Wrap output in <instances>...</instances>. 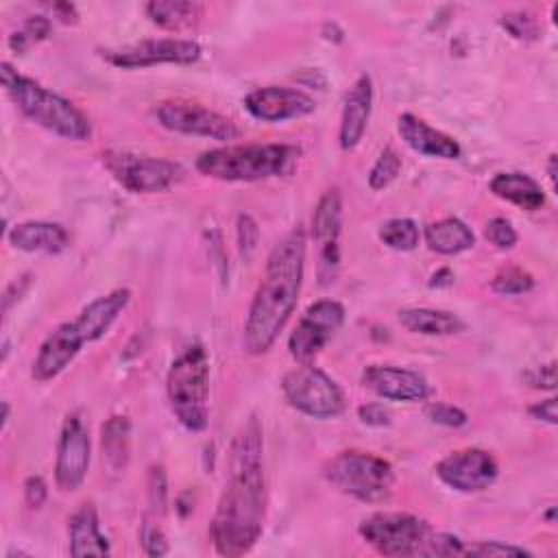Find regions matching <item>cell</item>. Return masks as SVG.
Returning <instances> with one entry per match:
<instances>
[{"instance_id": "obj_1", "label": "cell", "mask_w": 558, "mask_h": 558, "mask_svg": "<svg viewBox=\"0 0 558 558\" xmlns=\"http://www.w3.org/2000/svg\"><path fill=\"white\" fill-rule=\"evenodd\" d=\"M262 427L251 416L233 436L227 453V480L209 523L220 556H242L259 541L266 512Z\"/></svg>"}, {"instance_id": "obj_2", "label": "cell", "mask_w": 558, "mask_h": 558, "mask_svg": "<svg viewBox=\"0 0 558 558\" xmlns=\"http://www.w3.org/2000/svg\"><path fill=\"white\" fill-rule=\"evenodd\" d=\"M305 248L301 227L292 229L272 246L246 314L244 347L251 355L266 353L290 320L303 283Z\"/></svg>"}, {"instance_id": "obj_3", "label": "cell", "mask_w": 558, "mask_h": 558, "mask_svg": "<svg viewBox=\"0 0 558 558\" xmlns=\"http://www.w3.org/2000/svg\"><path fill=\"white\" fill-rule=\"evenodd\" d=\"M129 301H131L129 288L111 290L109 294L98 296L87 307H83L74 320H68L54 327L44 338L33 360L31 377L41 384L54 379L65 366H70V362L76 357V353L85 342H94L111 329V325L124 312Z\"/></svg>"}, {"instance_id": "obj_4", "label": "cell", "mask_w": 558, "mask_h": 558, "mask_svg": "<svg viewBox=\"0 0 558 558\" xmlns=\"http://www.w3.org/2000/svg\"><path fill=\"white\" fill-rule=\"evenodd\" d=\"M0 78L17 109L35 124L74 142H83L92 135L87 116L68 98L59 96L57 92L39 85L28 76L17 74L11 63L0 65Z\"/></svg>"}, {"instance_id": "obj_5", "label": "cell", "mask_w": 558, "mask_h": 558, "mask_svg": "<svg viewBox=\"0 0 558 558\" xmlns=\"http://www.w3.org/2000/svg\"><path fill=\"white\" fill-rule=\"evenodd\" d=\"M299 155L292 144H227L201 153L196 170L218 181H262L292 172Z\"/></svg>"}, {"instance_id": "obj_6", "label": "cell", "mask_w": 558, "mask_h": 558, "mask_svg": "<svg viewBox=\"0 0 558 558\" xmlns=\"http://www.w3.org/2000/svg\"><path fill=\"white\" fill-rule=\"evenodd\" d=\"M166 392L177 421L190 432H203L209 418V355L203 344L185 347L170 364Z\"/></svg>"}, {"instance_id": "obj_7", "label": "cell", "mask_w": 558, "mask_h": 558, "mask_svg": "<svg viewBox=\"0 0 558 558\" xmlns=\"http://www.w3.org/2000/svg\"><path fill=\"white\" fill-rule=\"evenodd\" d=\"M323 475L333 488L364 504L386 501L395 486L392 464L371 451L360 449L336 453L323 466Z\"/></svg>"}, {"instance_id": "obj_8", "label": "cell", "mask_w": 558, "mask_h": 558, "mask_svg": "<svg viewBox=\"0 0 558 558\" xmlns=\"http://www.w3.org/2000/svg\"><path fill=\"white\" fill-rule=\"evenodd\" d=\"M357 534L381 556H423L432 527L408 512H375L357 525Z\"/></svg>"}, {"instance_id": "obj_9", "label": "cell", "mask_w": 558, "mask_h": 558, "mask_svg": "<svg viewBox=\"0 0 558 558\" xmlns=\"http://www.w3.org/2000/svg\"><path fill=\"white\" fill-rule=\"evenodd\" d=\"M286 401L312 418H331L344 410V395L340 386L312 362L299 364L281 379Z\"/></svg>"}, {"instance_id": "obj_10", "label": "cell", "mask_w": 558, "mask_h": 558, "mask_svg": "<svg viewBox=\"0 0 558 558\" xmlns=\"http://www.w3.org/2000/svg\"><path fill=\"white\" fill-rule=\"evenodd\" d=\"M155 116L163 129L183 135H198L218 142H229L240 135V129L231 118L192 100H163L157 105Z\"/></svg>"}, {"instance_id": "obj_11", "label": "cell", "mask_w": 558, "mask_h": 558, "mask_svg": "<svg viewBox=\"0 0 558 558\" xmlns=\"http://www.w3.org/2000/svg\"><path fill=\"white\" fill-rule=\"evenodd\" d=\"M102 161L109 172L122 183V187L135 194L161 192L181 179V168L168 159L131 153H105Z\"/></svg>"}, {"instance_id": "obj_12", "label": "cell", "mask_w": 558, "mask_h": 558, "mask_svg": "<svg viewBox=\"0 0 558 558\" xmlns=\"http://www.w3.org/2000/svg\"><path fill=\"white\" fill-rule=\"evenodd\" d=\"M344 323V307L333 299L312 303L288 338L290 355L299 364L312 362Z\"/></svg>"}, {"instance_id": "obj_13", "label": "cell", "mask_w": 558, "mask_h": 558, "mask_svg": "<svg viewBox=\"0 0 558 558\" xmlns=\"http://www.w3.org/2000/svg\"><path fill=\"white\" fill-rule=\"evenodd\" d=\"M201 46L192 39L181 37H159V39H142L131 46L102 50V59L116 68L133 70V68H148L159 63H179L187 65L198 61Z\"/></svg>"}, {"instance_id": "obj_14", "label": "cell", "mask_w": 558, "mask_h": 558, "mask_svg": "<svg viewBox=\"0 0 558 558\" xmlns=\"http://www.w3.org/2000/svg\"><path fill=\"white\" fill-rule=\"evenodd\" d=\"M497 460L477 447L447 453L436 464V475L442 484L460 493H480L497 480Z\"/></svg>"}, {"instance_id": "obj_15", "label": "cell", "mask_w": 558, "mask_h": 558, "mask_svg": "<svg viewBox=\"0 0 558 558\" xmlns=\"http://www.w3.org/2000/svg\"><path fill=\"white\" fill-rule=\"evenodd\" d=\"M89 469V432L78 412H70L61 425L57 462H54V482L68 493L76 490Z\"/></svg>"}, {"instance_id": "obj_16", "label": "cell", "mask_w": 558, "mask_h": 558, "mask_svg": "<svg viewBox=\"0 0 558 558\" xmlns=\"http://www.w3.org/2000/svg\"><path fill=\"white\" fill-rule=\"evenodd\" d=\"M340 229H342V196L338 187H331L320 196L312 216V235L320 246L318 277L323 286L331 283L338 275Z\"/></svg>"}, {"instance_id": "obj_17", "label": "cell", "mask_w": 558, "mask_h": 558, "mask_svg": "<svg viewBox=\"0 0 558 558\" xmlns=\"http://www.w3.org/2000/svg\"><path fill=\"white\" fill-rule=\"evenodd\" d=\"M244 109L262 122H286L305 118L316 109V102L310 94L296 87H259L246 94Z\"/></svg>"}, {"instance_id": "obj_18", "label": "cell", "mask_w": 558, "mask_h": 558, "mask_svg": "<svg viewBox=\"0 0 558 558\" xmlns=\"http://www.w3.org/2000/svg\"><path fill=\"white\" fill-rule=\"evenodd\" d=\"M362 384L377 397L390 401H423L432 392L421 373L390 364L366 366L362 373Z\"/></svg>"}, {"instance_id": "obj_19", "label": "cell", "mask_w": 558, "mask_h": 558, "mask_svg": "<svg viewBox=\"0 0 558 558\" xmlns=\"http://www.w3.org/2000/svg\"><path fill=\"white\" fill-rule=\"evenodd\" d=\"M373 109V81L368 74H360L349 87L340 113L338 142L342 150H351L364 137L368 118Z\"/></svg>"}, {"instance_id": "obj_20", "label": "cell", "mask_w": 558, "mask_h": 558, "mask_svg": "<svg viewBox=\"0 0 558 558\" xmlns=\"http://www.w3.org/2000/svg\"><path fill=\"white\" fill-rule=\"evenodd\" d=\"M397 131H399L401 140L418 155L440 157V159H458L462 153L460 144L451 135L429 126L425 120H421L414 113H401L397 120Z\"/></svg>"}, {"instance_id": "obj_21", "label": "cell", "mask_w": 558, "mask_h": 558, "mask_svg": "<svg viewBox=\"0 0 558 558\" xmlns=\"http://www.w3.org/2000/svg\"><path fill=\"white\" fill-rule=\"evenodd\" d=\"M7 240L13 248L26 253H61L68 248V231L57 222L46 220H26L9 229Z\"/></svg>"}, {"instance_id": "obj_22", "label": "cell", "mask_w": 558, "mask_h": 558, "mask_svg": "<svg viewBox=\"0 0 558 558\" xmlns=\"http://www.w3.org/2000/svg\"><path fill=\"white\" fill-rule=\"evenodd\" d=\"M72 556H109V541L100 532L98 512L92 504H83L68 523Z\"/></svg>"}, {"instance_id": "obj_23", "label": "cell", "mask_w": 558, "mask_h": 558, "mask_svg": "<svg viewBox=\"0 0 558 558\" xmlns=\"http://www.w3.org/2000/svg\"><path fill=\"white\" fill-rule=\"evenodd\" d=\"M488 187L497 198L508 201L525 211H536L545 205L543 187L523 172H499L490 179Z\"/></svg>"}, {"instance_id": "obj_24", "label": "cell", "mask_w": 558, "mask_h": 558, "mask_svg": "<svg viewBox=\"0 0 558 558\" xmlns=\"http://www.w3.org/2000/svg\"><path fill=\"white\" fill-rule=\"evenodd\" d=\"M100 453L109 473L118 475L126 469L131 458V421L126 416H111L102 423Z\"/></svg>"}, {"instance_id": "obj_25", "label": "cell", "mask_w": 558, "mask_h": 558, "mask_svg": "<svg viewBox=\"0 0 558 558\" xmlns=\"http://www.w3.org/2000/svg\"><path fill=\"white\" fill-rule=\"evenodd\" d=\"M397 318L403 329L421 336H451L464 329V323L453 312L434 307H405Z\"/></svg>"}, {"instance_id": "obj_26", "label": "cell", "mask_w": 558, "mask_h": 558, "mask_svg": "<svg viewBox=\"0 0 558 558\" xmlns=\"http://www.w3.org/2000/svg\"><path fill=\"white\" fill-rule=\"evenodd\" d=\"M425 242L434 253L458 255L475 244L473 231L460 218H442L425 227Z\"/></svg>"}, {"instance_id": "obj_27", "label": "cell", "mask_w": 558, "mask_h": 558, "mask_svg": "<svg viewBox=\"0 0 558 558\" xmlns=\"http://www.w3.org/2000/svg\"><path fill=\"white\" fill-rule=\"evenodd\" d=\"M146 15L153 24L166 31H181L198 22L203 7L187 0H153L146 7Z\"/></svg>"}, {"instance_id": "obj_28", "label": "cell", "mask_w": 558, "mask_h": 558, "mask_svg": "<svg viewBox=\"0 0 558 558\" xmlns=\"http://www.w3.org/2000/svg\"><path fill=\"white\" fill-rule=\"evenodd\" d=\"M418 227L410 218H390L379 229V240L392 251H412L418 244Z\"/></svg>"}, {"instance_id": "obj_29", "label": "cell", "mask_w": 558, "mask_h": 558, "mask_svg": "<svg viewBox=\"0 0 558 558\" xmlns=\"http://www.w3.org/2000/svg\"><path fill=\"white\" fill-rule=\"evenodd\" d=\"M148 508L144 519L163 523V517L168 512V477L161 464H153L148 469Z\"/></svg>"}, {"instance_id": "obj_30", "label": "cell", "mask_w": 558, "mask_h": 558, "mask_svg": "<svg viewBox=\"0 0 558 558\" xmlns=\"http://www.w3.org/2000/svg\"><path fill=\"white\" fill-rule=\"evenodd\" d=\"M399 172H401V157L392 146H386L368 172V187L384 190L399 177Z\"/></svg>"}, {"instance_id": "obj_31", "label": "cell", "mask_w": 558, "mask_h": 558, "mask_svg": "<svg viewBox=\"0 0 558 558\" xmlns=\"http://www.w3.org/2000/svg\"><path fill=\"white\" fill-rule=\"evenodd\" d=\"M50 28H52V24H50V20H48L46 15H33V17H28V20L22 24V28H17L15 33H11L9 46H11V50H15V52H26L33 44L46 39L48 33H50Z\"/></svg>"}, {"instance_id": "obj_32", "label": "cell", "mask_w": 558, "mask_h": 558, "mask_svg": "<svg viewBox=\"0 0 558 558\" xmlns=\"http://www.w3.org/2000/svg\"><path fill=\"white\" fill-rule=\"evenodd\" d=\"M490 288L493 292L497 294H504V296H514V294H523V292H530L534 288V277L519 268V266H510V268H504L499 270L493 281H490Z\"/></svg>"}, {"instance_id": "obj_33", "label": "cell", "mask_w": 558, "mask_h": 558, "mask_svg": "<svg viewBox=\"0 0 558 558\" xmlns=\"http://www.w3.org/2000/svg\"><path fill=\"white\" fill-rule=\"evenodd\" d=\"M501 26L521 41H532L538 37V22L530 11H510L501 17Z\"/></svg>"}, {"instance_id": "obj_34", "label": "cell", "mask_w": 558, "mask_h": 558, "mask_svg": "<svg viewBox=\"0 0 558 558\" xmlns=\"http://www.w3.org/2000/svg\"><path fill=\"white\" fill-rule=\"evenodd\" d=\"M462 556H480V558H495V556H532V551L519 547V545H508L501 541H480L469 547H464Z\"/></svg>"}, {"instance_id": "obj_35", "label": "cell", "mask_w": 558, "mask_h": 558, "mask_svg": "<svg viewBox=\"0 0 558 558\" xmlns=\"http://www.w3.org/2000/svg\"><path fill=\"white\" fill-rule=\"evenodd\" d=\"M464 543L449 532H432L423 547V556H462Z\"/></svg>"}, {"instance_id": "obj_36", "label": "cell", "mask_w": 558, "mask_h": 558, "mask_svg": "<svg viewBox=\"0 0 558 558\" xmlns=\"http://www.w3.org/2000/svg\"><path fill=\"white\" fill-rule=\"evenodd\" d=\"M484 235H486V240H488L493 246H497V248H512V246L517 244V238H519L517 231H514V227H512V222H510L508 218H501V216L490 218V220L486 222Z\"/></svg>"}, {"instance_id": "obj_37", "label": "cell", "mask_w": 558, "mask_h": 558, "mask_svg": "<svg viewBox=\"0 0 558 558\" xmlns=\"http://www.w3.org/2000/svg\"><path fill=\"white\" fill-rule=\"evenodd\" d=\"M425 416L436 423V425H445V427H462L466 425L469 416L464 410H460L458 405H451V403H429L425 408Z\"/></svg>"}, {"instance_id": "obj_38", "label": "cell", "mask_w": 558, "mask_h": 558, "mask_svg": "<svg viewBox=\"0 0 558 558\" xmlns=\"http://www.w3.org/2000/svg\"><path fill=\"white\" fill-rule=\"evenodd\" d=\"M235 233H238V251L244 259H251V255L257 248V240H259V229L257 222L253 220V216L248 214H240L238 216V225H235Z\"/></svg>"}, {"instance_id": "obj_39", "label": "cell", "mask_w": 558, "mask_h": 558, "mask_svg": "<svg viewBox=\"0 0 558 558\" xmlns=\"http://www.w3.org/2000/svg\"><path fill=\"white\" fill-rule=\"evenodd\" d=\"M140 541L142 547L148 556H163L168 551V538L163 534V525L144 519L142 530H140Z\"/></svg>"}, {"instance_id": "obj_40", "label": "cell", "mask_w": 558, "mask_h": 558, "mask_svg": "<svg viewBox=\"0 0 558 558\" xmlns=\"http://www.w3.org/2000/svg\"><path fill=\"white\" fill-rule=\"evenodd\" d=\"M205 235H207L205 246H207L209 262H214V266L218 270V277L225 283L227 277H229V264H227V253H225V244H222V233L218 229H209Z\"/></svg>"}, {"instance_id": "obj_41", "label": "cell", "mask_w": 558, "mask_h": 558, "mask_svg": "<svg viewBox=\"0 0 558 558\" xmlns=\"http://www.w3.org/2000/svg\"><path fill=\"white\" fill-rule=\"evenodd\" d=\"M357 418L368 427H388L390 412L384 403H362L357 408Z\"/></svg>"}, {"instance_id": "obj_42", "label": "cell", "mask_w": 558, "mask_h": 558, "mask_svg": "<svg viewBox=\"0 0 558 558\" xmlns=\"http://www.w3.org/2000/svg\"><path fill=\"white\" fill-rule=\"evenodd\" d=\"M48 497V486L44 482V477L39 475H31L24 482V501L28 508H41L44 501Z\"/></svg>"}, {"instance_id": "obj_43", "label": "cell", "mask_w": 558, "mask_h": 558, "mask_svg": "<svg viewBox=\"0 0 558 558\" xmlns=\"http://www.w3.org/2000/svg\"><path fill=\"white\" fill-rule=\"evenodd\" d=\"M527 384L534 386V388H545V390H551L556 386V364L554 362H547L543 366H536L532 368L527 375H525Z\"/></svg>"}, {"instance_id": "obj_44", "label": "cell", "mask_w": 558, "mask_h": 558, "mask_svg": "<svg viewBox=\"0 0 558 558\" xmlns=\"http://www.w3.org/2000/svg\"><path fill=\"white\" fill-rule=\"evenodd\" d=\"M527 414L536 421H543V423H549L554 425L558 418H556V399L549 397V399H543V401H536L534 405L527 408Z\"/></svg>"}, {"instance_id": "obj_45", "label": "cell", "mask_w": 558, "mask_h": 558, "mask_svg": "<svg viewBox=\"0 0 558 558\" xmlns=\"http://www.w3.org/2000/svg\"><path fill=\"white\" fill-rule=\"evenodd\" d=\"M50 9H52L54 17H59V20H61V22H65V24H74V22H76V17H78L76 7H74V4H70V2H54Z\"/></svg>"}, {"instance_id": "obj_46", "label": "cell", "mask_w": 558, "mask_h": 558, "mask_svg": "<svg viewBox=\"0 0 558 558\" xmlns=\"http://www.w3.org/2000/svg\"><path fill=\"white\" fill-rule=\"evenodd\" d=\"M453 283V272H451V268H438L434 275H432V279H429V288H447V286H451Z\"/></svg>"}, {"instance_id": "obj_47", "label": "cell", "mask_w": 558, "mask_h": 558, "mask_svg": "<svg viewBox=\"0 0 558 558\" xmlns=\"http://www.w3.org/2000/svg\"><path fill=\"white\" fill-rule=\"evenodd\" d=\"M323 37L329 39V41H342V31L338 28L336 22H327V24L323 26Z\"/></svg>"}, {"instance_id": "obj_48", "label": "cell", "mask_w": 558, "mask_h": 558, "mask_svg": "<svg viewBox=\"0 0 558 558\" xmlns=\"http://www.w3.org/2000/svg\"><path fill=\"white\" fill-rule=\"evenodd\" d=\"M547 177H549L551 187H556V155L554 153L549 155V161H547Z\"/></svg>"}]
</instances>
